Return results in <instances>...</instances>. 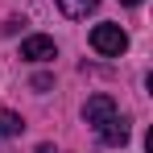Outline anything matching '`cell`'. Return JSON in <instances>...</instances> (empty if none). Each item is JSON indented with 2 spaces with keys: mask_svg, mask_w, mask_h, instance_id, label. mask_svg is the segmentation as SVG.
<instances>
[{
  "mask_svg": "<svg viewBox=\"0 0 153 153\" xmlns=\"http://www.w3.org/2000/svg\"><path fill=\"white\" fill-rule=\"evenodd\" d=\"M91 50L103 54V58H120L128 50V33L120 25H95L91 29Z\"/></svg>",
  "mask_w": 153,
  "mask_h": 153,
  "instance_id": "obj_1",
  "label": "cell"
},
{
  "mask_svg": "<svg viewBox=\"0 0 153 153\" xmlns=\"http://www.w3.org/2000/svg\"><path fill=\"white\" fill-rule=\"evenodd\" d=\"M83 116H87V124L95 128V132H103V128L112 124V120H116L120 112H116V100L100 91V95H91V100H87V108H83Z\"/></svg>",
  "mask_w": 153,
  "mask_h": 153,
  "instance_id": "obj_2",
  "label": "cell"
},
{
  "mask_svg": "<svg viewBox=\"0 0 153 153\" xmlns=\"http://www.w3.org/2000/svg\"><path fill=\"white\" fill-rule=\"evenodd\" d=\"M54 54H58V46H54V37H46V33H33V37L21 42V58H29V62H50Z\"/></svg>",
  "mask_w": 153,
  "mask_h": 153,
  "instance_id": "obj_3",
  "label": "cell"
},
{
  "mask_svg": "<svg viewBox=\"0 0 153 153\" xmlns=\"http://www.w3.org/2000/svg\"><path fill=\"white\" fill-rule=\"evenodd\" d=\"M54 4H58L62 17H71V21H79V17H87V13L100 8V0H54Z\"/></svg>",
  "mask_w": 153,
  "mask_h": 153,
  "instance_id": "obj_4",
  "label": "cell"
},
{
  "mask_svg": "<svg viewBox=\"0 0 153 153\" xmlns=\"http://www.w3.org/2000/svg\"><path fill=\"white\" fill-rule=\"evenodd\" d=\"M100 141H103V145H124V141H128V124L116 116V120H112V124L100 132Z\"/></svg>",
  "mask_w": 153,
  "mask_h": 153,
  "instance_id": "obj_5",
  "label": "cell"
},
{
  "mask_svg": "<svg viewBox=\"0 0 153 153\" xmlns=\"http://www.w3.org/2000/svg\"><path fill=\"white\" fill-rule=\"evenodd\" d=\"M25 128V120L17 116V112H8V108H0V137H17Z\"/></svg>",
  "mask_w": 153,
  "mask_h": 153,
  "instance_id": "obj_6",
  "label": "cell"
},
{
  "mask_svg": "<svg viewBox=\"0 0 153 153\" xmlns=\"http://www.w3.org/2000/svg\"><path fill=\"white\" fill-rule=\"evenodd\" d=\"M37 153H54V149H50V145H42V149H37Z\"/></svg>",
  "mask_w": 153,
  "mask_h": 153,
  "instance_id": "obj_7",
  "label": "cell"
},
{
  "mask_svg": "<svg viewBox=\"0 0 153 153\" xmlns=\"http://www.w3.org/2000/svg\"><path fill=\"white\" fill-rule=\"evenodd\" d=\"M120 4H141V0H120Z\"/></svg>",
  "mask_w": 153,
  "mask_h": 153,
  "instance_id": "obj_8",
  "label": "cell"
}]
</instances>
